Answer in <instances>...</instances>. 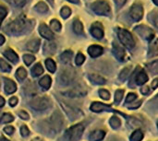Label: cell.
I'll list each match as a JSON object with an SVG mask.
<instances>
[{
	"label": "cell",
	"instance_id": "6da1fadb",
	"mask_svg": "<svg viewBox=\"0 0 158 141\" xmlns=\"http://www.w3.org/2000/svg\"><path fill=\"white\" fill-rule=\"evenodd\" d=\"M26 26V21L23 16H20L19 18H18L17 19H15L14 21H12L11 23H9L5 30H7L10 33H18L20 32L21 30H23V29Z\"/></svg>",
	"mask_w": 158,
	"mask_h": 141
},
{
	"label": "cell",
	"instance_id": "7a4b0ae2",
	"mask_svg": "<svg viewBox=\"0 0 158 141\" xmlns=\"http://www.w3.org/2000/svg\"><path fill=\"white\" fill-rule=\"evenodd\" d=\"M30 104L33 109L43 111L50 106L51 102L47 97H35L30 102Z\"/></svg>",
	"mask_w": 158,
	"mask_h": 141
},
{
	"label": "cell",
	"instance_id": "3957f363",
	"mask_svg": "<svg viewBox=\"0 0 158 141\" xmlns=\"http://www.w3.org/2000/svg\"><path fill=\"white\" fill-rule=\"evenodd\" d=\"M118 37L121 42L128 48L131 49L135 46V41L132 37V35L126 30L124 29H119L118 30Z\"/></svg>",
	"mask_w": 158,
	"mask_h": 141
},
{
	"label": "cell",
	"instance_id": "277c9868",
	"mask_svg": "<svg viewBox=\"0 0 158 141\" xmlns=\"http://www.w3.org/2000/svg\"><path fill=\"white\" fill-rule=\"evenodd\" d=\"M83 126L79 124V125H76L72 127H70L67 133H66V136L68 138V139L69 141H77L81 137V134L83 132Z\"/></svg>",
	"mask_w": 158,
	"mask_h": 141
},
{
	"label": "cell",
	"instance_id": "5b68a950",
	"mask_svg": "<svg viewBox=\"0 0 158 141\" xmlns=\"http://www.w3.org/2000/svg\"><path fill=\"white\" fill-rule=\"evenodd\" d=\"M92 8L98 15H108L110 13V6L106 1H97L94 3Z\"/></svg>",
	"mask_w": 158,
	"mask_h": 141
},
{
	"label": "cell",
	"instance_id": "8992f818",
	"mask_svg": "<svg viewBox=\"0 0 158 141\" xmlns=\"http://www.w3.org/2000/svg\"><path fill=\"white\" fill-rule=\"evenodd\" d=\"M63 125V117L58 112H55L51 116V127L55 131H60Z\"/></svg>",
	"mask_w": 158,
	"mask_h": 141
},
{
	"label": "cell",
	"instance_id": "52a82bcc",
	"mask_svg": "<svg viewBox=\"0 0 158 141\" xmlns=\"http://www.w3.org/2000/svg\"><path fill=\"white\" fill-rule=\"evenodd\" d=\"M143 16V8L142 5L139 3L134 4L131 8V17L134 20L139 21L140 19H142Z\"/></svg>",
	"mask_w": 158,
	"mask_h": 141
},
{
	"label": "cell",
	"instance_id": "ba28073f",
	"mask_svg": "<svg viewBox=\"0 0 158 141\" xmlns=\"http://www.w3.org/2000/svg\"><path fill=\"white\" fill-rule=\"evenodd\" d=\"M135 30L144 39L151 41L154 38V31L152 30V29H150L149 27L146 26H138L135 28Z\"/></svg>",
	"mask_w": 158,
	"mask_h": 141
},
{
	"label": "cell",
	"instance_id": "9c48e42d",
	"mask_svg": "<svg viewBox=\"0 0 158 141\" xmlns=\"http://www.w3.org/2000/svg\"><path fill=\"white\" fill-rule=\"evenodd\" d=\"M75 79V71L72 68H66L60 76V81L63 84H69Z\"/></svg>",
	"mask_w": 158,
	"mask_h": 141
},
{
	"label": "cell",
	"instance_id": "30bf717a",
	"mask_svg": "<svg viewBox=\"0 0 158 141\" xmlns=\"http://www.w3.org/2000/svg\"><path fill=\"white\" fill-rule=\"evenodd\" d=\"M91 32L93 34L94 37L97 38V39H101L103 38L104 36V30H103V28L101 26V24L99 23H94L91 29Z\"/></svg>",
	"mask_w": 158,
	"mask_h": 141
},
{
	"label": "cell",
	"instance_id": "8fae6325",
	"mask_svg": "<svg viewBox=\"0 0 158 141\" xmlns=\"http://www.w3.org/2000/svg\"><path fill=\"white\" fill-rule=\"evenodd\" d=\"M39 31H40V34L42 35V37H44V39L51 40L53 38V32L51 31V30L45 24H42L40 26Z\"/></svg>",
	"mask_w": 158,
	"mask_h": 141
},
{
	"label": "cell",
	"instance_id": "7c38bea8",
	"mask_svg": "<svg viewBox=\"0 0 158 141\" xmlns=\"http://www.w3.org/2000/svg\"><path fill=\"white\" fill-rule=\"evenodd\" d=\"M103 48L99 45H92L88 48V53L92 57H97L103 54Z\"/></svg>",
	"mask_w": 158,
	"mask_h": 141
},
{
	"label": "cell",
	"instance_id": "4fadbf2b",
	"mask_svg": "<svg viewBox=\"0 0 158 141\" xmlns=\"http://www.w3.org/2000/svg\"><path fill=\"white\" fill-rule=\"evenodd\" d=\"M4 80H5V83H6V85H5V90H6V93H9V94L13 93V92L16 91V89H17L16 84L14 83V81H12V80L9 79H5Z\"/></svg>",
	"mask_w": 158,
	"mask_h": 141
},
{
	"label": "cell",
	"instance_id": "5bb4252c",
	"mask_svg": "<svg viewBox=\"0 0 158 141\" xmlns=\"http://www.w3.org/2000/svg\"><path fill=\"white\" fill-rule=\"evenodd\" d=\"M4 54H5V56H6L8 60H10V61L13 62V63H17V62L19 61V57H18L17 54H16L13 50H11V49L6 50V51L4 52Z\"/></svg>",
	"mask_w": 158,
	"mask_h": 141
},
{
	"label": "cell",
	"instance_id": "9a60e30c",
	"mask_svg": "<svg viewBox=\"0 0 158 141\" xmlns=\"http://www.w3.org/2000/svg\"><path fill=\"white\" fill-rule=\"evenodd\" d=\"M39 45H40V41L38 39L37 40L35 39V40H31V41L28 42L26 44V47L31 52H36L39 48Z\"/></svg>",
	"mask_w": 158,
	"mask_h": 141
},
{
	"label": "cell",
	"instance_id": "2e32d148",
	"mask_svg": "<svg viewBox=\"0 0 158 141\" xmlns=\"http://www.w3.org/2000/svg\"><path fill=\"white\" fill-rule=\"evenodd\" d=\"M158 54V40L154 39L150 44L149 48V56H156Z\"/></svg>",
	"mask_w": 158,
	"mask_h": 141
},
{
	"label": "cell",
	"instance_id": "e0dca14e",
	"mask_svg": "<svg viewBox=\"0 0 158 141\" xmlns=\"http://www.w3.org/2000/svg\"><path fill=\"white\" fill-rule=\"evenodd\" d=\"M113 52L116 55V57L118 59V60H123L124 57H125V52L124 50L118 46V44H114V48H113Z\"/></svg>",
	"mask_w": 158,
	"mask_h": 141
},
{
	"label": "cell",
	"instance_id": "ac0fdd59",
	"mask_svg": "<svg viewBox=\"0 0 158 141\" xmlns=\"http://www.w3.org/2000/svg\"><path fill=\"white\" fill-rule=\"evenodd\" d=\"M106 133L103 130H95L91 134V140L92 141H100L105 138Z\"/></svg>",
	"mask_w": 158,
	"mask_h": 141
},
{
	"label": "cell",
	"instance_id": "d6986e66",
	"mask_svg": "<svg viewBox=\"0 0 158 141\" xmlns=\"http://www.w3.org/2000/svg\"><path fill=\"white\" fill-rule=\"evenodd\" d=\"M148 80V77L146 75V73L144 71H141L138 75H137V78H136V83L138 85H143L144 83H146Z\"/></svg>",
	"mask_w": 158,
	"mask_h": 141
},
{
	"label": "cell",
	"instance_id": "ffe728a7",
	"mask_svg": "<svg viewBox=\"0 0 158 141\" xmlns=\"http://www.w3.org/2000/svg\"><path fill=\"white\" fill-rule=\"evenodd\" d=\"M40 86L44 90H48L51 86V78L49 76H44L39 82Z\"/></svg>",
	"mask_w": 158,
	"mask_h": 141
},
{
	"label": "cell",
	"instance_id": "44dd1931",
	"mask_svg": "<svg viewBox=\"0 0 158 141\" xmlns=\"http://www.w3.org/2000/svg\"><path fill=\"white\" fill-rule=\"evenodd\" d=\"M44 53H46L47 54H52L56 52V44L54 42H46L44 43Z\"/></svg>",
	"mask_w": 158,
	"mask_h": 141
},
{
	"label": "cell",
	"instance_id": "7402d4cb",
	"mask_svg": "<svg viewBox=\"0 0 158 141\" xmlns=\"http://www.w3.org/2000/svg\"><path fill=\"white\" fill-rule=\"evenodd\" d=\"M90 79L94 82V83H96V84H99V85H103L106 83V79L98 75H95V74H92L90 75Z\"/></svg>",
	"mask_w": 158,
	"mask_h": 141
},
{
	"label": "cell",
	"instance_id": "603a6c76",
	"mask_svg": "<svg viewBox=\"0 0 158 141\" xmlns=\"http://www.w3.org/2000/svg\"><path fill=\"white\" fill-rule=\"evenodd\" d=\"M106 109H107V107L100 103H94L91 106V110L94 112H102Z\"/></svg>",
	"mask_w": 158,
	"mask_h": 141
},
{
	"label": "cell",
	"instance_id": "cb8c5ba5",
	"mask_svg": "<svg viewBox=\"0 0 158 141\" xmlns=\"http://www.w3.org/2000/svg\"><path fill=\"white\" fill-rule=\"evenodd\" d=\"M73 29H74V31L77 33V34H81L82 33L83 31V26H82V23L79 20V19H76L73 23Z\"/></svg>",
	"mask_w": 158,
	"mask_h": 141
},
{
	"label": "cell",
	"instance_id": "d4e9b609",
	"mask_svg": "<svg viewBox=\"0 0 158 141\" xmlns=\"http://www.w3.org/2000/svg\"><path fill=\"white\" fill-rule=\"evenodd\" d=\"M45 66H46L47 69H48L50 72H52V73H54V72L56 71V63H55L52 59H50V58L46 59V61H45Z\"/></svg>",
	"mask_w": 158,
	"mask_h": 141
},
{
	"label": "cell",
	"instance_id": "484cf974",
	"mask_svg": "<svg viewBox=\"0 0 158 141\" xmlns=\"http://www.w3.org/2000/svg\"><path fill=\"white\" fill-rule=\"evenodd\" d=\"M143 139V134L141 130H136L131 137V141H141Z\"/></svg>",
	"mask_w": 158,
	"mask_h": 141
},
{
	"label": "cell",
	"instance_id": "4316f807",
	"mask_svg": "<svg viewBox=\"0 0 158 141\" xmlns=\"http://www.w3.org/2000/svg\"><path fill=\"white\" fill-rule=\"evenodd\" d=\"M72 58V52L71 51H66L61 54V60L64 63H69Z\"/></svg>",
	"mask_w": 158,
	"mask_h": 141
},
{
	"label": "cell",
	"instance_id": "83f0119b",
	"mask_svg": "<svg viewBox=\"0 0 158 141\" xmlns=\"http://www.w3.org/2000/svg\"><path fill=\"white\" fill-rule=\"evenodd\" d=\"M34 7H35V9H36L38 12H40V13H44V12H46V11L48 10L47 6H46L44 2H39Z\"/></svg>",
	"mask_w": 158,
	"mask_h": 141
},
{
	"label": "cell",
	"instance_id": "f1b7e54d",
	"mask_svg": "<svg viewBox=\"0 0 158 141\" xmlns=\"http://www.w3.org/2000/svg\"><path fill=\"white\" fill-rule=\"evenodd\" d=\"M44 73V68L41 66V64H37L33 66L32 68V74L34 76H40Z\"/></svg>",
	"mask_w": 158,
	"mask_h": 141
},
{
	"label": "cell",
	"instance_id": "f546056e",
	"mask_svg": "<svg viewBox=\"0 0 158 141\" xmlns=\"http://www.w3.org/2000/svg\"><path fill=\"white\" fill-rule=\"evenodd\" d=\"M27 76V72L23 67H19L17 71V78L19 80H23Z\"/></svg>",
	"mask_w": 158,
	"mask_h": 141
},
{
	"label": "cell",
	"instance_id": "4dcf8cb0",
	"mask_svg": "<svg viewBox=\"0 0 158 141\" xmlns=\"http://www.w3.org/2000/svg\"><path fill=\"white\" fill-rule=\"evenodd\" d=\"M0 68L4 71V72H9L11 70V66L3 59L0 58Z\"/></svg>",
	"mask_w": 158,
	"mask_h": 141
},
{
	"label": "cell",
	"instance_id": "1f68e13d",
	"mask_svg": "<svg viewBox=\"0 0 158 141\" xmlns=\"http://www.w3.org/2000/svg\"><path fill=\"white\" fill-rule=\"evenodd\" d=\"M60 14H61V16H62L64 18H69V17L70 16L71 10H70V8H69V6H63V7L61 8Z\"/></svg>",
	"mask_w": 158,
	"mask_h": 141
},
{
	"label": "cell",
	"instance_id": "d6a6232c",
	"mask_svg": "<svg viewBox=\"0 0 158 141\" xmlns=\"http://www.w3.org/2000/svg\"><path fill=\"white\" fill-rule=\"evenodd\" d=\"M51 27H52V29H53L54 30H56V31H59V30H61V24H60V22H59L58 20H56V19L51 20Z\"/></svg>",
	"mask_w": 158,
	"mask_h": 141
},
{
	"label": "cell",
	"instance_id": "836d02e7",
	"mask_svg": "<svg viewBox=\"0 0 158 141\" xmlns=\"http://www.w3.org/2000/svg\"><path fill=\"white\" fill-rule=\"evenodd\" d=\"M110 125H111L113 127L117 128V127H120L121 122H120V120H119L117 116H113V117L110 119Z\"/></svg>",
	"mask_w": 158,
	"mask_h": 141
},
{
	"label": "cell",
	"instance_id": "e575fe53",
	"mask_svg": "<svg viewBox=\"0 0 158 141\" xmlns=\"http://www.w3.org/2000/svg\"><path fill=\"white\" fill-rule=\"evenodd\" d=\"M23 60H24V62H25V64L27 66H30L35 60V57L33 55H31V54H25L23 56Z\"/></svg>",
	"mask_w": 158,
	"mask_h": 141
},
{
	"label": "cell",
	"instance_id": "d590c367",
	"mask_svg": "<svg viewBox=\"0 0 158 141\" xmlns=\"http://www.w3.org/2000/svg\"><path fill=\"white\" fill-rule=\"evenodd\" d=\"M148 67L149 69L151 70V72L155 73V74H158V60L157 61H155L151 64L148 65Z\"/></svg>",
	"mask_w": 158,
	"mask_h": 141
},
{
	"label": "cell",
	"instance_id": "8d00e7d4",
	"mask_svg": "<svg viewBox=\"0 0 158 141\" xmlns=\"http://www.w3.org/2000/svg\"><path fill=\"white\" fill-rule=\"evenodd\" d=\"M123 94H124V91H121V90H118L115 93V102L116 103H119L122 97H123Z\"/></svg>",
	"mask_w": 158,
	"mask_h": 141
},
{
	"label": "cell",
	"instance_id": "74e56055",
	"mask_svg": "<svg viewBox=\"0 0 158 141\" xmlns=\"http://www.w3.org/2000/svg\"><path fill=\"white\" fill-rule=\"evenodd\" d=\"M13 119H14V117L10 114H4V115L1 118V122L2 123H9V122H12Z\"/></svg>",
	"mask_w": 158,
	"mask_h": 141
},
{
	"label": "cell",
	"instance_id": "f35d334b",
	"mask_svg": "<svg viewBox=\"0 0 158 141\" xmlns=\"http://www.w3.org/2000/svg\"><path fill=\"white\" fill-rule=\"evenodd\" d=\"M14 6H21L26 3V0H7Z\"/></svg>",
	"mask_w": 158,
	"mask_h": 141
},
{
	"label": "cell",
	"instance_id": "ab89813d",
	"mask_svg": "<svg viewBox=\"0 0 158 141\" xmlns=\"http://www.w3.org/2000/svg\"><path fill=\"white\" fill-rule=\"evenodd\" d=\"M99 95H100V97H101L102 99H104V100H109V98H110L109 92H108L107 91H106V90H101V91H99Z\"/></svg>",
	"mask_w": 158,
	"mask_h": 141
},
{
	"label": "cell",
	"instance_id": "60d3db41",
	"mask_svg": "<svg viewBox=\"0 0 158 141\" xmlns=\"http://www.w3.org/2000/svg\"><path fill=\"white\" fill-rule=\"evenodd\" d=\"M84 60H85L84 55H83L81 53H79L78 55H77V57H76V64H77L78 66H81V65L84 62Z\"/></svg>",
	"mask_w": 158,
	"mask_h": 141
},
{
	"label": "cell",
	"instance_id": "b9f144b4",
	"mask_svg": "<svg viewBox=\"0 0 158 141\" xmlns=\"http://www.w3.org/2000/svg\"><path fill=\"white\" fill-rule=\"evenodd\" d=\"M6 14H7V11H6V9L4 6H0V24H1V22L3 21L4 18L6 16Z\"/></svg>",
	"mask_w": 158,
	"mask_h": 141
},
{
	"label": "cell",
	"instance_id": "7bdbcfd3",
	"mask_svg": "<svg viewBox=\"0 0 158 141\" xmlns=\"http://www.w3.org/2000/svg\"><path fill=\"white\" fill-rule=\"evenodd\" d=\"M20 133L22 134V136L27 137V136L30 134V131H29V129L27 128V127H26V126H22V127H21V128H20Z\"/></svg>",
	"mask_w": 158,
	"mask_h": 141
},
{
	"label": "cell",
	"instance_id": "ee69618b",
	"mask_svg": "<svg viewBox=\"0 0 158 141\" xmlns=\"http://www.w3.org/2000/svg\"><path fill=\"white\" fill-rule=\"evenodd\" d=\"M136 98H137L136 94H134V93H130V94L128 95V97H127L126 102H127V103H131V102H133Z\"/></svg>",
	"mask_w": 158,
	"mask_h": 141
},
{
	"label": "cell",
	"instance_id": "f6af8a7d",
	"mask_svg": "<svg viewBox=\"0 0 158 141\" xmlns=\"http://www.w3.org/2000/svg\"><path fill=\"white\" fill-rule=\"evenodd\" d=\"M19 116H20L22 119H25V120L29 119V115H28L25 111H20V112H19Z\"/></svg>",
	"mask_w": 158,
	"mask_h": 141
},
{
	"label": "cell",
	"instance_id": "bcb514c9",
	"mask_svg": "<svg viewBox=\"0 0 158 141\" xmlns=\"http://www.w3.org/2000/svg\"><path fill=\"white\" fill-rule=\"evenodd\" d=\"M4 131H5L6 134L11 135V134H13V132H14V128H13L12 127H5Z\"/></svg>",
	"mask_w": 158,
	"mask_h": 141
},
{
	"label": "cell",
	"instance_id": "7dc6e473",
	"mask_svg": "<svg viewBox=\"0 0 158 141\" xmlns=\"http://www.w3.org/2000/svg\"><path fill=\"white\" fill-rule=\"evenodd\" d=\"M129 71H130V69L129 68H125L123 71H122V73H121V75H120V77H121V79H126L127 77H128V74H129Z\"/></svg>",
	"mask_w": 158,
	"mask_h": 141
},
{
	"label": "cell",
	"instance_id": "c3c4849f",
	"mask_svg": "<svg viewBox=\"0 0 158 141\" xmlns=\"http://www.w3.org/2000/svg\"><path fill=\"white\" fill-rule=\"evenodd\" d=\"M17 103H18V99H17L16 97H12V98L9 100V104H10L11 106H15Z\"/></svg>",
	"mask_w": 158,
	"mask_h": 141
},
{
	"label": "cell",
	"instance_id": "681fc988",
	"mask_svg": "<svg viewBox=\"0 0 158 141\" xmlns=\"http://www.w3.org/2000/svg\"><path fill=\"white\" fill-rule=\"evenodd\" d=\"M142 93L143 94H148L149 93V88L147 86H144L142 88Z\"/></svg>",
	"mask_w": 158,
	"mask_h": 141
},
{
	"label": "cell",
	"instance_id": "f907efd6",
	"mask_svg": "<svg viewBox=\"0 0 158 141\" xmlns=\"http://www.w3.org/2000/svg\"><path fill=\"white\" fill-rule=\"evenodd\" d=\"M125 2H126V0H116V3H117V5H118V7L119 6H122L125 4Z\"/></svg>",
	"mask_w": 158,
	"mask_h": 141
},
{
	"label": "cell",
	"instance_id": "816d5d0a",
	"mask_svg": "<svg viewBox=\"0 0 158 141\" xmlns=\"http://www.w3.org/2000/svg\"><path fill=\"white\" fill-rule=\"evenodd\" d=\"M158 86V79H155L154 81H153V83H152V87H153V89H156Z\"/></svg>",
	"mask_w": 158,
	"mask_h": 141
},
{
	"label": "cell",
	"instance_id": "f5cc1de1",
	"mask_svg": "<svg viewBox=\"0 0 158 141\" xmlns=\"http://www.w3.org/2000/svg\"><path fill=\"white\" fill-rule=\"evenodd\" d=\"M154 22H155V24H156V26L158 28V14L155 17V18H154Z\"/></svg>",
	"mask_w": 158,
	"mask_h": 141
},
{
	"label": "cell",
	"instance_id": "db71d44e",
	"mask_svg": "<svg viewBox=\"0 0 158 141\" xmlns=\"http://www.w3.org/2000/svg\"><path fill=\"white\" fill-rule=\"evenodd\" d=\"M4 42H5V38H4V36H3V35H1V34H0V45H1V44H3Z\"/></svg>",
	"mask_w": 158,
	"mask_h": 141
},
{
	"label": "cell",
	"instance_id": "11a10c76",
	"mask_svg": "<svg viewBox=\"0 0 158 141\" xmlns=\"http://www.w3.org/2000/svg\"><path fill=\"white\" fill-rule=\"evenodd\" d=\"M4 104H5V100L0 96V107H2Z\"/></svg>",
	"mask_w": 158,
	"mask_h": 141
},
{
	"label": "cell",
	"instance_id": "9f6ffc18",
	"mask_svg": "<svg viewBox=\"0 0 158 141\" xmlns=\"http://www.w3.org/2000/svg\"><path fill=\"white\" fill-rule=\"evenodd\" d=\"M69 2H72V3H75V4H78V3L80 2L79 0H69Z\"/></svg>",
	"mask_w": 158,
	"mask_h": 141
},
{
	"label": "cell",
	"instance_id": "6f0895ef",
	"mask_svg": "<svg viewBox=\"0 0 158 141\" xmlns=\"http://www.w3.org/2000/svg\"><path fill=\"white\" fill-rule=\"evenodd\" d=\"M153 1L155 2V4H156V5H157L158 6V0H153Z\"/></svg>",
	"mask_w": 158,
	"mask_h": 141
},
{
	"label": "cell",
	"instance_id": "680465c9",
	"mask_svg": "<svg viewBox=\"0 0 158 141\" xmlns=\"http://www.w3.org/2000/svg\"><path fill=\"white\" fill-rule=\"evenodd\" d=\"M47 1H48L49 3H51V4H53V3H54V0H47Z\"/></svg>",
	"mask_w": 158,
	"mask_h": 141
},
{
	"label": "cell",
	"instance_id": "91938a15",
	"mask_svg": "<svg viewBox=\"0 0 158 141\" xmlns=\"http://www.w3.org/2000/svg\"><path fill=\"white\" fill-rule=\"evenodd\" d=\"M0 141H8V140H7V139H1Z\"/></svg>",
	"mask_w": 158,
	"mask_h": 141
},
{
	"label": "cell",
	"instance_id": "94428289",
	"mask_svg": "<svg viewBox=\"0 0 158 141\" xmlns=\"http://www.w3.org/2000/svg\"><path fill=\"white\" fill-rule=\"evenodd\" d=\"M157 127H158V122H157Z\"/></svg>",
	"mask_w": 158,
	"mask_h": 141
},
{
	"label": "cell",
	"instance_id": "6125c7cd",
	"mask_svg": "<svg viewBox=\"0 0 158 141\" xmlns=\"http://www.w3.org/2000/svg\"><path fill=\"white\" fill-rule=\"evenodd\" d=\"M157 100H158V97H157Z\"/></svg>",
	"mask_w": 158,
	"mask_h": 141
}]
</instances>
